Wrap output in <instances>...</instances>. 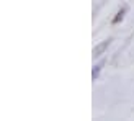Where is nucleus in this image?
<instances>
[{
  "instance_id": "f257e3e1",
  "label": "nucleus",
  "mask_w": 134,
  "mask_h": 121,
  "mask_svg": "<svg viewBox=\"0 0 134 121\" xmlns=\"http://www.w3.org/2000/svg\"><path fill=\"white\" fill-rule=\"evenodd\" d=\"M108 44H110V41H105L103 44H100L98 48H97L95 51H93V54H95V56H100V52H102V51H103V49H105V48H106V46H108Z\"/></svg>"
}]
</instances>
